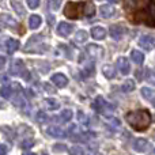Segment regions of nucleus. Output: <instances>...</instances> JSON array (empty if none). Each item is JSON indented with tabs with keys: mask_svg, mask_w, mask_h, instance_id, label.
Returning a JSON list of instances; mask_svg holds the SVG:
<instances>
[{
	"mask_svg": "<svg viewBox=\"0 0 155 155\" xmlns=\"http://www.w3.org/2000/svg\"><path fill=\"white\" fill-rule=\"evenodd\" d=\"M142 95L147 101H155V90L150 87H143L142 88Z\"/></svg>",
	"mask_w": 155,
	"mask_h": 155,
	"instance_id": "a211bd4d",
	"label": "nucleus"
},
{
	"mask_svg": "<svg viewBox=\"0 0 155 155\" xmlns=\"http://www.w3.org/2000/svg\"><path fill=\"white\" fill-rule=\"evenodd\" d=\"M125 120L135 131H146L151 124V114L148 110L142 109L136 110V112L127 113Z\"/></svg>",
	"mask_w": 155,
	"mask_h": 155,
	"instance_id": "f257e3e1",
	"label": "nucleus"
},
{
	"mask_svg": "<svg viewBox=\"0 0 155 155\" xmlns=\"http://www.w3.org/2000/svg\"><path fill=\"white\" fill-rule=\"evenodd\" d=\"M64 15L70 19H79L86 16V2H68L64 7Z\"/></svg>",
	"mask_w": 155,
	"mask_h": 155,
	"instance_id": "f03ea898",
	"label": "nucleus"
},
{
	"mask_svg": "<svg viewBox=\"0 0 155 155\" xmlns=\"http://www.w3.org/2000/svg\"><path fill=\"white\" fill-rule=\"evenodd\" d=\"M121 90H123L124 93H131V91H134L135 90V82L132 79L125 80V82L123 83V86H121Z\"/></svg>",
	"mask_w": 155,
	"mask_h": 155,
	"instance_id": "5701e85b",
	"label": "nucleus"
},
{
	"mask_svg": "<svg viewBox=\"0 0 155 155\" xmlns=\"http://www.w3.org/2000/svg\"><path fill=\"white\" fill-rule=\"evenodd\" d=\"M18 49H19V41L14 40V38H8V40L5 41V51L10 54L15 53Z\"/></svg>",
	"mask_w": 155,
	"mask_h": 155,
	"instance_id": "2eb2a0df",
	"label": "nucleus"
},
{
	"mask_svg": "<svg viewBox=\"0 0 155 155\" xmlns=\"http://www.w3.org/2000/svg\"><path fill=\"white\" fill-rule=\"evenodd\" d=\"M102 72H104L105 78L112 79V78H114V75H116V68L110 64H105L104 67H102Z\"/></svg>",
	"mask_w": 155,
	"mask_h": 155,
	"instance_id": "f3484780",
	"label": "nucleus"
},
{
	"mask_svg": "<svg viewBox=\"0 0 155 155\" xmlns=\"http://www.w3.org/2000/svg\"><path fill=\"white\" fill-rule=\"evenodd\" d=\"M150 155H155V150H154V151H153V153H151Z\"/></svg>",
	"mask_w": 155,
	"mask_h": 155,
	"instance_id": "37998d69",
	"label": "nucleus"
},
{
	"mask_svg": "<svg viewBox=\"0 0 155 155\" xmlns=\"http://www.w3.org/2000/svg\"><path fill=\"white\" fill-rule=\"evenodd\" d=\"M45 88H46V90H48V91H49V93H54V90H53V88H52V87H51V86L45 84Z\"/></svg>",
	"mask_w": 155,
	"mask_h": 155,
	"instance_id": "ea45409f",
	"label": "nucleus"
},
{
	"mask_svg": "<svg viewBox=\"0 0 155 155\" xmlns=\"http://www.w3.org/2000/svg\"><path fill=\"white\" fill-rule=\"evenodd\" d=\"M70 155H84V151H83L82 147H79V146H75V147H72L70 150Z\"/></svg>",
	"mask_w": 155,
	"mask_h": 155,
	"instance_id": "7c9ffc66",
	"label": "nucleus"
},
{
	"mask_svg": "<svg viewBox=\"0 0 155 155\" xmlns=\"http://www.w3.org/2000/svg\"><path fill=\"white\" fill-rule=\"evenodd\" d=\"M146 80L150 84L155 86V71L154 70H147V72H146Z\"/></svg>",
	"mask_w": 155,
	"mask_h": 155,
	"instance_id": "cd10ccee",
	"label": "nucleus"
},
{
	"mask_svg": "<svg viewBox=\"0 0 155 155\" xmlns=\"http://www.w3.org/2000/svg\"><path fill=\"white\" fill-rule=\"evenodd\" d=\"M33 144H34V142H33V140H25V142L22 143V147H23V148H30Z\"/></svg>",
	"mask_w": 155,
	"mask_h": 155,
	"instance_id": "72a5a7b5",
	"label": "nucleus"
},
{
	"mask_svg": "<svg viewBox=\"0 0 155 155\" xmlns=\"http://www.w3.org/2000/svg\"><path fill=\"white\" fill-rule=\"evenodd\" d=\"M5 65V57L4 56H0V70Z\"/></svg>",
	"mask_w": 155,
	"mask_h": 155,
	"instance_id": "58836bf2",
	"label": "nucleus"
},
{
	"mask_svg": "<svg viewBox=\"0 0 155 155\" xmlns=\"http://www.w3.org/2000/svg\"><path fill=\"white\" fill-rule=\"evenodd\" d=\"M53 150L54 151H61V153H63V151H65V146L64 144H56Z\"/></svg>",
	"mask_w": 155,
	"mask_h": 155,
	"instance_id": "e433bc0d",
	"label": "nucleus"
},
{
	"mask_svg": "<svg viewBox=\"0 0 155 155\" xmlns=\"http://www.w3.org/2000/svg\"><path fill=\"white\" fill-rule=\"evenodd\" d=\"M140 16H143L140 21L146 22V23L150 25V26H155V0H151V2L148 3L147 12L142 14Z\"/></svg>",
	"mask_w": 155,
	"mask_h": 155,
	"instance_id": "20e7f679",
	"label": "nucleus"
},
{
	"mask_svg": "<svg viewBox=\"0 0 155 155\" xmlns=\"http://www.w3.org/2000/svg\"><path fill=\"white\" fill-rule=\"evenodd\" d=\"M56 31H57V34L61 35V37H67V35H70L71 31H72V25L67 23V22H61V23L57 25Z\"/></svg>",
	"mask_w": 155,
	"mask_h": 155,
	"instance_id": "9d476101",
	"label": "nucleus"
},
{
	"mask_svg": "<svg viewBox=\"0 0 155 155\" xmlns=\"http://www.w3.org/2000/svg\"><path fill=\"white\" fill-rule=\"evenodd\" d=\"M11 74L14 75H23L25 71V64L21 59H15L12 63H11V68H10Z\"/></svg>",
	"mask_w": 155,
	"mask_h": 155,
	"instance_id": "1a4fd4ad",
	"label": "nucleus"
},
{
	"mask_svg": "<svg viewBox=\"0 0 155 155\" xmlns=\"http://www.w3.org/2000/svg\"><path fill=\"white\" fill-rule=\"evenodd\" d=\"M48 22H49V23H53V22H54V18H53V16H52V15H49Z\"/></svg>",
	"mask_w": 155,
	"mask_h": 155,
	"instance_id": "a19ab883",
	"label": "nucleus"
},
{
	"mask_svg": "<svg viewBox=\"0 0 155 155\" xmlns=\"http://www.w3.org/2000/svg\"><path fill=\"white\" fill-rule=\"evenodd\" d=\"M2 22H3V23H5L7 26L12 27V29H15V27L18 26V22H16L15 19L12 18V16H10V15H4V14L2 15Z\"/></svg>",
	"mask_w": 155,
	"mask_h": 155,
	"instance_id": "4be33fe9",
	"label": "nucleus"
},
{
	"mask_svg": "<svg viewBox=\"0 0 155 155\" xmlns=\"http://www.w3.org/2000/svg\"><path fill=\"white\" fill-rule=\"evenodd\" d=\"M117 68L123 75H128L131 72V64L127 57H118L117 59Z\"/></svg>",
	"mask_w": 155,
	"mask_h": 155,
	"instance_id": "0eeeda50",
	"label": "nucleus"
},
{
	"mask_svg": "<svg viewBox=\"0 0 155 155\" xmlns=\"http://www.w3.org/2000/svg\"><path fill=\"white\" fill-rule=\"evenodd\" d=\"M44 104H45V106L48 110H57L60 107V104L53 98H46L45 101H44Z\"/></svg>",
	"mask_w": 155,
	"mask_h": 155,
	"instance_id": "412c9836",
	"label": "nucleus"
},
{
	"mask_svg": "<svg viewBox=\"0 0 155 155\" xmlns=\"http://www.w3.org/2000/svg\"><path fill=\"white\" fill-rule=\"evenodd\" d=\"M12 88L10 87L8 84H5V86H3L2 88H0V95L3 97V98H11L12 97Z\"/></svg>",
	"mask_w": 155,
	"mask_h": 155,
	"instance_id": "a878e982",
	"label": "nucleus"
},
{
	"mask_svg": "<svg viewBox=\"0 0 155 155\" xmlns=\"http://www.w3.org/2000/svg\"><path fill=\"white\" fill-rule=\"evenodd\" d=\"M0 80H2V83H4V84H10V78L7 75H2L0 76Z\"/></svg>",
	"mask_w": 155,
	"mask_h": 155,
	"instance_id": "c9c22d12",
	"label": "nucleus"
},
{
	"mask_svg": "<svg viewBox=\"0 0 155 155\" xmlns=\"http://www.w3.org/2000/svg\"><path fill=\"white\" fill-rule=\"evenodd\" d=\"M87 37H88L87 31H84V30H79V31L75 34V41L79 42V44H83V42L87 41Z\"/></svg>",
	"mask_w": 155,
	"mask_h": 155,
	"instance_id": "b1692460",
	"label": "nucleus"
},
{
	"mask_svg": "<svg viewBox=\"0 0 155 155\" xmlns=\"http://www.w3.org/2000/svg\"><path fill=\"white\" fill-rule=\"evenodd\" d=\"M41 22H42V19H41L40 15H31L29 18V26H30V29L34 30V29H37V27H40Z\"/></svg>",
	"mask_w": 155,
	"mask_h": 155,
	"instance_id": "aec40b11",
	"label": "nucleus"
},
{
	"mask_svg": "<svg viewBox=\"0 0 155 155\" xmlns=\"http://www.w3.org/2000/svg\"><path fill=\"white\" fill-rule=\"evenodd\" d=\"M131 59L134 60V63H136L137 65H142L143 61H144V54H143L140 51H132Z\"/></svg>",
	"mask_w": 155,
	"mask_h": 155,
	"instance_id": "6ab92c4d",
	"label": "nucleus"
},
{
	"mask_svg": "<svg viewBox=\"0 0 155 155\" xmlns=\"http://www.w3.org/2000/svg\"><path fill=\"white\" fill-rule=\"evenodd\" d=\"M42 155H48V154H42Z\"/></svg>",
	"mask_w": 155,
	"mask_h": 155,
	"instance_id": "c03bdc74",
	"label": "nucleus"
},
{
	"mask_svg": "<svg viewBox=\"0 0 155 155\" xmlns=\"http://www.w3.org/2000/svg\"><path fill=\"white\" fill-rule=\"evenodd\" d=\"M139 46L146 51H151L155 48V37L154 35H142L139 38Z\"/></svg>",
	"mask_w": 155,
	"mask_h": 155,
	"instance_id": "423d86ee",
	"label": "nucleus"
},
{
	"mask_svg": "<svg viewBox=\"0 0 155 155\" xmlns=\"http://www.w3.org/2000/svg\"><path fill=\"white\" fill-rule=\"evenodd\" d=\"M8 151V147L5 144H0V155H5Z\"/></svg>",
	"mask_w": 155,
	"mask_h": 155,
	"instance_id": "f704fd0d",
	"label": "nucleus"
},
{
	"mask_svg": "<svg viewBox=\"0 0 155 155\" xmlns=\"http://www.w3.org/2000/svg\"><path fill=\"white\" fill-rule=\"evenodd\" d=\"M91 35H93L94 40L101 41L106 37V30H105L102 26H95V27L91 29Z\"/></svg>",
	"mask_w": 155,
	"mask_h": 155,
	"instance_id": "4468645a",
	"label": "nucleus"
},
{
	"mask_svg": "<svg viewBox=\"0 0 155 155\" xmlns=\"http://www.w3.org/2000/svg\"><path fill=\"white\" fill-rule=\"evenodd\" d=\"M99 12H101L102 18H112L116 12V8L113 7L112 4H104L99 8Z\"/></svg>",
	"mask_w": 155,
	"mask_h": 155,
	"instance_id": "ddd939ff",
	"label": "nucleus"
},
{
	"mask_svg": "<svg viewBox=\"0 0 155 155\" xmlns=\"http://www.w3.org/2000/svg\"><path fill=\"white\" fill-rule=\"evenodd\" d=\"M26 2H27L29 8H31V10H35L40 5V0H26Z\"/></svg>",
	"mask_w": 155,
	"mask_h": 155,
	"instance_id": "2f4dec72",
	"label": "nucleus"
},
{
	"mask_svg": "<svg viewBox=\"0 0 155 155\" xmlns=\"http://www.w3.org/2000/svg\"><path fill=\"white\" fill-rule=\"evenodd\" d=\"M23 155H35V154H33V153H26V154H23Z\"/></svg>",
	"mask_w": 155,
	"mask_h": 155,
	"instance_id": "79ce46f5",
	"label": "nucleus"
},
{
	"mask_svg": "<svg viewBox=\"0 0 155 155\" xmlns=\"http://www.w3.org/2000/svg\"><path fill=\"white\" fill-rule=\"evenodd\" d=\"M124 33H125L124 27H123V26H118V25H113V26L110 27V30H109L110 37H112L113 40H117V41L123 38Z\"/></svg>",
	"mask_w": 155,
	"mask_h": 155,
	"instance_id": "f8f14e48",
	"label": "nucleus"
},
{
	"mask_svg": "<svg viewBox=\"0 0 155 155\" xmlns=\"http://www.w3.org/2000/svg\"><path fill=\"white\" fill-rule=\"evenodd\" d=\"M12 4H14V8H15V11H16V12H18V10H19V12H21V14H23V12H25V11L22 10L21 7H19V5H21V4H19V3H15V2H12Z\"/></svg>",
	"mask_w": 155,
	"mask_h": 155,
	"instance_id": "4c0bfd02",
	"label": "nucleus"
},
{
	"mask_svg": "<svg viewBox=\"0 0 155 155\" xmlns=\"http://www.w3.org/2000/svg\"><path fill=\"white\" fill-rule=\"evenodd\" d=\"M93 109L95 110V112H98V113H102L104 116L110 117L112 112L114 110V106L110 105V104H107V102L105 101L101 95H98L95 98V101H94V104H93Z\"/></svg>",
	"mask_w": 155,
	"mask_h": 155,
	"instance_id": "7ed1b4c3",
	"label": "nucleus"
},
{
	"mask_svg": "<svg viewBox=\"0 0 155 155\" xmlns=\"http://www.w3.org/2000/svg\"><path fill=\"white\" fill-rule=\"evenodd\" d=\"M78 120H79V123H82L83 125H87V124H88L87 116H86L84 113L82 112V110H79V112H78Z\"/></svg>",
	"mask_w": 155,
	"mask_h": 155,
	"instance_id": "c756f323",
	"label": "nucleus"
},
{
	"mask_svg": "<svg viewBox=\"0 0 155 155\" xmlns=\"http://www.w3.org/2000/svg\"><path fill=\"white\" fill-rule=\"evenodd\" d=\"M51 80H52V83H53L56 87H59V88H63V87H65V86L68 84L67 76L63 75V74H54V75L52 76Z\"/></svg>",
	"mask_w": 155,
	"mask_h": 155,
	"instance_id": "9b49d317",
	"label": "nucleus"
},
{
	"mask_svg": "<svg viewBox=\"0 0 155 155\" xmlns=\"http://www.w3.org/2000/svg\"><path fill=\"white\" fill-rule=\"evenodd\" d=\"M154 106H155V104H154Z\"/></svg>",
	"mask_w": 155,
	"mask_h": 155,
	"instance_id": "a18cd8bd",
	"label": "nucleus"
},
{
	"mask_svg": "<svg viewBox=\"0 0 155 155\" xmlns=\"http://www.w3.org/2000/svg\"><path fill=\"white\" fill-rule=\"evenodd\" d=\"M72 110L71 109H64L61 112V114H60V120L63 121V123H68V121L71 120V118H72Z\"/></svg>",
	"mask_w": 155,
	"mask_h": 155,
	"instance_id": "bb28decb",
	"label": "nucleus"
},
{
	"mask_svg": "<svg viewBox=\"0 0 155 155\" xmlns=\"http://www.w3.org/2000/svg\"><path fill=\"white\" fill-rule=\"evenodd\" d=\"M61 2L63 0H48V5L51 10L57 11L60 8V5H61Z\"/></svg>",
	"mask_w": 155,
	"mask_h": 155,
	"instance_id": "c85d7f7f",
	"label": "nucleus"
},
{
	"mask_svg": "<svg viewBox=\"0 0 155 155\" xmlns=\"http://www.w3.org/2000/svg\"><path fill=\"white\" fill-rule=\"evenodd\" d=\"M95 15V5L91 2H86V18H91Z\"/></svg>",
	"mask_w": 155,
	"mask_h": 155,
	"instance_id": "393cba45",
	"label": "nucleus"
},
{
	"mask_svg": "<svg viewBox=\"0 0 155 155\" xmlns=\"http://www.w3.org/2000/svg\"><path fill=\"white\" fill-rule=\"evenodd\" d=\"M46 134L52 137H56V139H64V137H67V132H65L64 129H61L60 127H56V125L49 127V128L46 129Z\"/></svg>",
	"mask_w": 155,
	"mask_h": 155,
	"instance_id": "6e6552de",
	"label": "nucleus"
},
{
	"mask_svg": "<svg viewBox=\"0 0 155 155\" xmlns=\"http://www.w3.org/2000/svg\"><path fill=\"white\" fill-rule=\"evenodd\" d=\"M37 114H38V116H37V120L40 121V123H45V121L48 120V116H46L44 112H38Z\"/></svg>",
	"mask_w": 155,
	"mask_h": 155,
	"instance_id": "473e14b6",
	"label": "nucleus"
},
{
	"mask_svg": "<svg viewBox=\"0 0 155 155\" xmlns=\"http://www.w3.org/2000/svg\"><path fill=\"white\" fill-rule=\"evenodd\" d=\"M148 147V142L146 139H136L134 143V150L137 153H144Z\"/></svg>",
	"mask_w": 155,
	"mask_h": 155,
	"instance_id": "dca6fc26",
	"label": "nucleus"
},
{
	"mask_svg": "<svg viewBox=\"0 0 155 155\" xmlns=\"http://www.w3.org/2000/svg\"><path fill=\"white\" fill-rule=\"evenodd\" d=\"M86 52L94 60H101L104 57V49H102V46L95 45V44H88L86 46Z\"/></svg>",
	"mask_w": 155,
	"mask_h": 155,
	"instance_id": "39448f33",
	"label": "nucleus"
}]
</instances>
